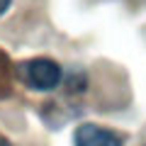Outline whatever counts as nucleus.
Masks as SVG:
<instances>
[{
    "label": "nucleus",
    "mask_w": 146,
    "mask_h": 146,
    "mask_svg": "<svg viewBox=\"0 0 146 146\" xmlns=\"http://www.w3.org/2000/svg\"><path fill=\"white\" fill-rule=\"evenodd\" d=\"M73 146H124V139L107 127L85 122L73 134Z\"/></svg>",
    "instance_id": "2"
},
{
    "label": "nucleus",
    "mask_w": 146,
    "mask_h": 146,
    "mask_svg": "<svg viewBox=\"0 0 146 146\" xmlns=\"http://www.w3.org/2000/svg\"><path fill=\"white\" fill-rule=\"evenodd\" d=\"M10 5H12V0H0V17L10 10Z\"/></svg>",
    "instance_id": "3"
},
{
    "label": "nucleus",
    "mask_w": 146,
    "mask_h": 146,
    "mask_svg": "<svg viewBox=\"0 0 146 146\" xmlns=\"http://www.w3.org/2000/svg\"><path fill=\"white\" fill-rule=\"evenodd\" d=\"M0 146H12L10 141H5V139H0Z\"/></svg>",
    "instance_id": "4"
},
{
    "label": "nucleus",
    "mask_w": 146,
    "mask_h": 146,
    "mask_svg": "<svg viewBox=\"0 0 146 146\" xmlns=\"http://www.w3.org/2000/svg\"><path fill=\"white\" fill-rule=\"evenodd\" d=\"M20 78L25 85L36 93H51L61 85L63 80V68L58 66L54 58H29V61L20 63Z\"/></svg>",
    "instance_id": "1"
}]
</instances>
